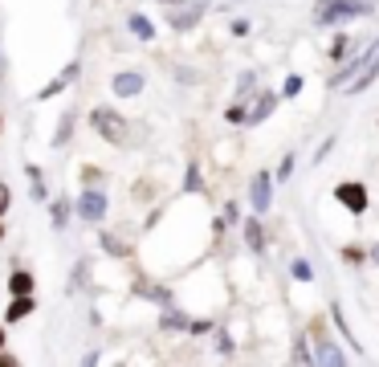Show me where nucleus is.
<instances>
[{
    "label": "nucleus",
    "instance_id": "9",
    "mask_svg": "<svg viewBox=\"0 0 379 367\" xmlns=\"http://www.w3.org/2000/svg\"><path fill=\"white\" fill-rule=\"evenodd\" d=\"M8 204H12V188H8V184L0 180V217L8 212Z\"/></svg>",
    "mask_w": 379,
    "mask_h": 367
},
{
    "label": "nucleus",
    "instance_id": "8",
    "mask_svg": "<svg viewBox=\"0 0 379 367\" xmlns=\"http://www.w3.org/2000/svg\"><path fill=\"white\" fill-rule=\"evenodd\" d=\"M139 90V78H135V74H123V78H119V94H135Z\"/></svg>",
    "mask_w": 379,
    "mask_h": 367
},
{
    "label": "nucleus",
    "instance_id": "4",
    "mask_svg": "<svg viewBox=\"0 0 379 367\" xmlns=\"http://www.w3.org/2000/svg\"><path fill=\"white\" fill-rule=\"evenodd\" d=\"M29 315H33V298H29V294H17V298L8 302V310H4L8 322H21V319H29Z\"/></svg>",
    "mask_w": 379,
    "mask_h": 367
},
{
    "label": "nucleus",
    "instance_id": "1",
    "mask_svg": "<svg viewBox=\"0 0 379 367\" xmlns=\"http://www.w3.org/2000/svg\"><path fill=\"white\" fill-rule=\"evenodd\" d=\"M359 12H367V4L359 0H318V21H347Z\"/></svg>",
    "mask_w": 379,
    "mask_h": 367
},
{
    "label": "nucleus",
    "instance_id": "7",
    "mask_svg": "<svg viewBox=\"0 0 379 367\" xmlns=\"http://www.w3.org/2000/svg\"><path fill=\"white\" fill-rule=\"evenodd\" d=\"M82 217H102V196H86L82 200Z\"/></svg>",
    "mask_w": 379,
    "mask_h": 367
},
{
    "label": "nucleus",
    "instance_id": "10",
    "mask_svg": "<svg viewBox=\"0 0 379 367\" xmlns=\"http://www.w3.org/2000/svg\"><path fill=\"white\" fill-rule=\"evenodd\" d=\"M0 347H4V330H0Z\"/></svg>",
    "mask_w": 379,
    "mask_h": 367
},
{
    "label": "nucleus",
    "instance_id": "11",
    "mask_svg": "<svg viewBox=\"0 0 379 367\" xmlns=\"http://www.w3.org/2000/svg\"><path fill=\"white\" fill-rule=\"evenodd\" d=\"M376 261H379V249H376Z\"/></svg>",
    "mask_w": 379,
    "mask_h": 367
},
{
    "label": "nucleus",
    "instance_id": "2",
    "mask_svg": "<svg viewBox=\"0 0 379 367\" xmlns=\"http://www.w3.org/2000/svg\"><path fill=\"white\" fill-rule=\"evenodd\" d=\"M335 196H338V204H347L351 212H367V188L363 184H338Z\"/></svg>",
    "mask_w": 379,
    "mask_h": 367
},
{
    "label": "nucleus",
    "instance_id": "3",
    "mask_svg": "<svg viewBox=\"0 0 379 367\" xmlns=\"http://www.w3.org/2000/svg\"><path fill=\"white\" fill-rule=\"evenodd\" d=\"M94 127H98V135L115 139V143H123V139H126V127H123V119H115L110 110H94Z\"/></svg>",
    "mask_w": 379,
    "mask_h": 367
},
{
    "label": "nucleus",
    "instance_id": "12",
    "mask_svg": "<svg viewBox=\"0 0 379 367\" xmlns=\"http://www.w3.org/2000/svg\"><path fill=\"white\" fill-rule=\"evenodd\" d=\"M0 127H4V119H0Z\"/></svg>",
    "mask_w": 379,
    "mask_h": 367
},
{
    "label": "nucleus",
    "instance_id": "5",
    "mask_svg": "<svg viewBox=\"0 0 379 367\" xmlns=\"http://www.w3.org/2000/svg\"><path fill=\"white\" fill-rule=\"evenodd\" d=\"M253 204H257V208L269 204V180H265V176H257V184H253Z\"/></svg>",
    "mask_w": 379,
    "mask_h": 367
},
{
    "label": "nucleus",
    "instance_id": "6",
    "mask_svg": "<svg viewBox=\"0 0 379 367\" xmlns=\"http://www.w3.org/2000/svg\"><path fill=\"white\" fill-rule=\"evenodd\" d=\"M8 290H12V294H29V290H33V277L29 274H12L8 277Z\"/></svg>",
    "mask_w": 379,
    "mask_h": 367
}]
</instances>
